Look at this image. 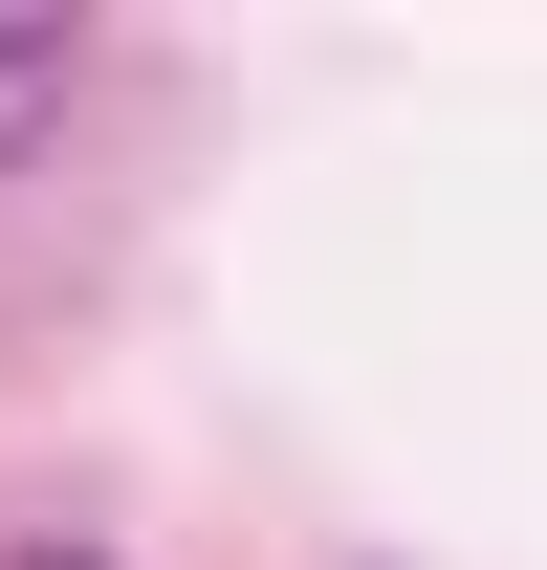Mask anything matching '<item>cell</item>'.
I'll return each mask as SVG.
<instances>
[{"label":"cell","mask_w":547,"mask_h":570,"mask_svg":"<svg viewBox=\"0 0 547 570\" xmlns=\"http://www.w3.org/2000/svg\"><path fill=\"white\" fill-rule=\"evenodd\" d=\"M67 88H88V22H0V154L44 132V110H67Z\"/></svg>","instance_id":"cell-1"},{"label":"cell","mask_w":547,"mask_h":570,"mask_svg":"<svg viewBox=\"0 0 547 570\" xmlns=\"http://www.w3.org/2000/svg\"><path fill=\"white\" fill-rule=\"evenodd\" d=\"M22 570H88V549H22Z\"/></svg>","instance_id":"cell-2"}]
</instances>
